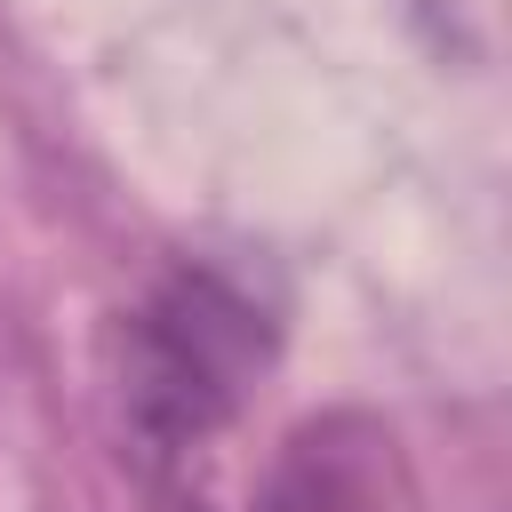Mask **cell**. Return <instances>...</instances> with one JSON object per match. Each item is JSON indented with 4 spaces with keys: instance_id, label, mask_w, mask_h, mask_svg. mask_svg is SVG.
<instances>
[{
    "instance_id": "1",
    "label": "cell",
    "mask_w": 512,
    "mask_h": 512,
    "mask_svg": "<svg viewBox=\"0 0 512 512\" xmlns=\"http://www.w3.org/2000/svg\"><path fill=\"white\" fill-rule=\"evenodd\" d=\"M272 368V312L216 264H176L120 336V432L144 480L176 504L184 472L240 416L248 384Z\"/></svg>"
},
{
    "instance_id": "2",
    "label": "cell",
    "mask_w": 512,
    "mask_h": 512,
    "mask_svg": "<svg viewBox=\"0 0 512 512\" xmlns=\"http://www.w3.org/2000/svg\"><path fill=\"white\" fill-rule=\"evenodd\" d=\"M248 512H424V488L376 408H320L288 424Z\"/></svg>"
}]
</instances>
